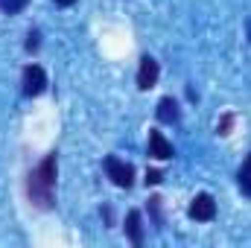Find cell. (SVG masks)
<instances>
[{
  "mask_svg": "<svg viewBox=\"0 0 251 248\" xmlns=\"http://www.w3.org/2000/svg\"><path fill=\"white\" fill-rule=\"evenodd\" d=\"M231 123H234V117H231V114H225V117H222V123H219V134H228Z\"/></svg>",
  "mask_w": 251,
  "mask_h": 248,
  "instance_id": "obj_13",
  "label": "cell"
},
{
  "mask_svg": "<svg viewBox=\"0 0 251 248\" xmlns=\"http://www.w3.org/2000/svg\"><path fill=\"white\" fill-rule=\"evenodd\" d=\"M38 38H41L38 32H29V35H26V50H29V53H35V50H38V44H41Z\"/></svg>",
  "mask_w": 251,
  "mask_h": 248,
  "instance_id": "obj_11",
  "label": "cell"
},
{
  "mask_svg": "<svg viewBox=\"0 0 251 248\" xmlns=\"http://www.w3.org/2000/svg\"><path fill=\"white\" fill-rule=\"evenodd\" d=\"M56 3H59V6H73L76 0H56Z\"/></svg>",
  "mask_w": 251,
  "mask_h": 248,
  "instance_id": "obj_14",
  "label": "cell"
},
{
  "mask_svg": "<svg viewBox=\"0 0 251 248\" xmlns=\"http://www.w3.org/2000/svg\"><path fill=\"white\" fill-rule=\"evenodd\" d=\"M149 155L158 158V161H167V158H173L176 152H173V143H170L161 131H149Z\"/></svg>",
  "mask_w": 251,
  "mask_h": 248,
  "instance_id": "obj_6",
  "label": "cell"
},
{
  "mask_svg": "<svg viewBox=\"0 0 251 248\" xmlns=\"http://www.w3.org/2000/svg\"><path fill=\"white\" fill-rule=\"evenodd\" d=\"M126 237L131 240V246H143V219H140V210H131L126 216Z\"/></svg>",
  "mask_w": 251,
  "mask_h": 248,
  "instance_id": "obj_7",
  "label": "cell"
},
{
  "mask_svg": "<svg viewBox=\"0 0 251 248\" xmlns=\"http://www.w3.org/2000/svg\"><path fill=\"white\" fill-rule=\"evenodd\" d=\"M158 73H161L158 62H155L152 56H143V59H140V67H137V88H140V91H149V88L158 82Z\"/></svg>",
  "mask_w": 251,
  "mask_h": 248,
  "instance_id": "obj_5",
  "label": "cell"
},
{
  "mask_svg": "<svg viewBox=\"0 0 251 248\" xmlns=\"http://www.w3.org/2000/svg\"><path fill=\"white\" fill-rule=\"evenodd\" d=\"M105 173H108V178H111L117 187H131L134 184V167L126 164V161H120V158H114V155L105 158Z\"/></svg>",
  "mask_w": 251,
  "mask_h": 248,
  "instance_id": "obj_2",
  "label": "cell"
},
{
  "mask_svg": "<svg viewBox=\"0 0 251 248\" xmlns=\"http://www.w3.org/2000/svg\"><path fill=\"white\" fill-rule=\"evenodd\" d=\"M21 85H24V94H26V97H38V94H44V91H47V73H44V67L29 64V67L24 70Z\"/></svg>",
  "mask_w": 251,
  "mask_h": 248,
  "instance_id": "obj_3",
  "label": "cell"
},
{
  "mask_svg": "<svg viewBox=\"0 0 251 248\" xmlns=\"http://www.w3.org/2000/svg\"><path fill=\"white\" fill-rule=\"evenodd\" d=\"M161 181H164V173H158V170L146 173V184H161Z\"/></svg>",
  "mask_w": 251,
  "mask_h": 248,
  "instance_id": "obj_12",
  "label": "cell"
},
{
  "mask_svg": "<svg viewBox=\"0 0 251 248\" xmlns=\"http://www.w3.org/2000/svg\"><path fill=\"white\" fill-rule=\"evenodd\" d=\"M237 184H240V190L251 198V155L243 161V167H240V173H237Z\"/></svg>",
  "mask_w": 251,
  "mask_h": 248,
  "instance_id": "obj_9",
  "label": "cell"
},
{
  "mask_svg": "<svg viewBox=\"0 0 251 248\" xmlns=\"http://www.w3.org/2000/svg\"><path fill=\"white\" fill-rule=\"evenodd\" d=\"M158 120L161 123H178V102L170 99V97H164L158 102Z\"/></svg>",
  "mask_w": 251,
  "mask_h": 248,
  "instance_id": "obj_8",
  "label": "cell"
},
{
  "mask_svg": "<svg viewBox=\"0 0 251 248\" xmlns=\"http://www.w3.org/2000/svg\"><path fill=\"white\" fill-rule=\"evenodd\" d=\"M26 6V0H0V9L6 12V15H15V12H21Z\"/></svg>",
  "mask_w": 251,
  "mask_h": 248,
  "instance_id": "obj_10",
  "label": "cell"
},
{
  "mask_svg": "<svg viewBox=\"0 0 251 248\" xmlns=\"http://www.w3.org/2000/svg\"><path fill=\"white\" fill-rule=\"evenodd\" d=\"M56 170H59V158H56V152H50V155L26 175V193H29V201H32V204H38V207H53Z\"/></svg>",
  "mask_w": 251,
  "mask_h": 248,
  "instance_id": "obj_1",
  "label": "cell"
},
{
  "mask_svg": "<svg viewBox=\"0 0 251 248\" xmlns=\"http://www.w3.org/2000/svg\"><path fill=\"white\" fill-rule=\"evenodd\" d=\"M190 216H193L196 222H210V219L216 216V201H213V196H210V193H199V196L190 201Z\"/></svg>",
  "mask_w": 251,
  "mask_h": 248,
  "instance_id": "obj_4",
  "label": "cell"
}]
</instances>
